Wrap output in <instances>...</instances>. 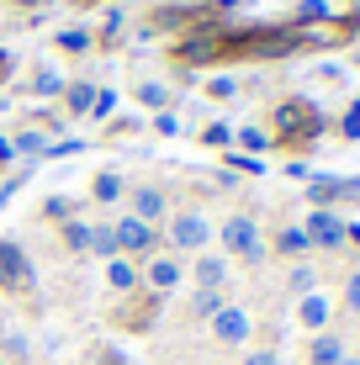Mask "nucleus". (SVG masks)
I'll return each instance as SVG.
<instances>
[{
  "instance_id": "obj_2",
  "label": "nucleus",
  "mask_w": 360,
  "mask_h": 365,
  "mask_svg": "<svg viewBox=\"0 0 360 365\" xmlns=\"http://www.w3.org/2000/svg\"><path fill=\"white\" fill-rule=\"evenodd\" d=\"M0 286H11V292L32 286V259L21 255V244H11V238H0Z\"/></svg>"
},
{
  "instance_id": "obj_8",
  "label": "nucleus",
  "mask_w": 360,
  "mask_h": 365,
  "mask_svg": "<svg viewBox=\"0 0 360 365\" xmlns=\"http://www.w3.org/2000/svg\"><path fill=\"white\" fill-rule=\"evenodd\" d=\"M133 217H138V222H159V217H165V196H159L154 185H143V191L133 196Z\"/></svg>"
},
{
  "instance_id": "obj_3",
  "label": "nucleus",
  "mask_w": 360,
  "mask_h": 365,
  "mask_svg": "<svg viewBox=\"0 0 360 365\" xmlns=\"http://www.w3.org/2000/svg\"><path fill=\"white\" fill-rule=\"evenodd\" d=\"M222 244H228L233 255H244V259H259V233H254L250 217H228L222 222Z\"/></svg>"
},
{
  "instance_id": "obj_25",
  "label": "nucleus",
  "mask_w": 360,
  "mask_h": 365,
  "mask_svg": "<svg viewBox=\"0 0 360 365\" xmlns=\"http://www.w3.org/2000/svg\"><path fill=\"white\" fill-rule=\"evenodd\" d=\"M239 143H244V148H270V138L259 133V128H244V133H239Z\"/></svg>"
},
{
  "instance_id": "obj_24",
  "label": "nucleus",
  "mask_w": 360,
  "mask_h": 365,
  "mask_svg": "<svg viewBox=\"0 0 360 365\" xmlns=\"http://www.w3.org/2000/svg\"><path fill=\"white\" fill-rule=\"evenodd\" d=\"M292 292H302V297L313 292V270H307V265H297V270H292Z\"/></svg>"
},
{
  "instance_id": "obj_21",
  "label": "nucleus",
  "mask_w": 360,
  "mask_h": 365,
  "mask_svg": "<svg viewBox=\"0 0 360 365\" xmlns=\"http://www.w3.org/2000/svg\"><path fill=\"white\" fill-rule=\"evenodd\" d=\"M11 148H21V154H43L48 143H43V133H21L16 143H11Z\"/></svg>"
},
{
  "instance_id": "obj_30",
  "label": "nucleus",
  "mask_w": 360,
  "mask_h": 365,
  "mask_svg": "<svg viewBox=\"0 0 360 365\" xmlns=\"http://www.w3.org/2000/svg\"><path fill=\"white\" fill-rule=\"evenodd\" d=\"M58 91V74H37V96H53Z\"/></svg>"
},
{
  "instance_id": "obj_14",
  "label": "nucleus",
  "mask_w": 360,
  "mask_h": 365,
  "mask_svg": "<svg viewBox=\"0 0 360 365\" xmlns=\"http://www.w3.org/2000/svg\"><path fill=\"white\" fill-rule=\"evenodd\" d=\"M344 191H350V180H334V175H324V180H313V201L324 207V201H339Z\"/></svg>"
},
{
  "instance_id": "obj_35",
  "label": "nucleus",
  "mask_w": 360,
  "mask_h": 365,
  "mask_svg": "<svg viewBox=\"0 0 360 365\" xmlns=\"http://www.w3.org/2000/svg\"><path fill=\"white\" fill-rule=\"evenodd\" d=\"M339 365H360V360H339Z\"/></svg>"
},
{
  "instance_id": "obj_22",
  "label": "nucleus",
  "mask_w": 360,
  "mask_h": 365,
  "mask_svg": "<svg viewBox=\"0 0 360 365\" xmlns=\"http://www.w3.org/2000/svg\"><path fill=\"white\" fill-rule=\"evenodd\" d=\"M58 48H69V53H80V48H91V37H85V32H58Z\"/></svg>"
},
{
  "instance_id": "obj_20",
  "label": "nucleus",
  "mask_w": 360,
  "mask_h": 365,
  "mask_svg": "<svg viewBox=\"0 0 360 365\" xmlns=\"http://www.w3.org/2000/svg\"><path fill=\"white\" fill-rule=\"evenodd\" d=\"M281 249H287V255H302V249H307V233H302V228H287V233H281Z\"/></svg>"
},
{
  "instance_id": "obj_33",
  "label": "nucleus",
  "mask_w": 360,
  "mask_h": 365,
  "mask_svg": "<svg viewBox=\"0 0 360 365\" xmlns=\"http://www.w3.org/2000/svg\"><path fill=\"white\" fill-rule=\"evenodd\" d=\"M344 238H355V244H360V222H355V228H344Z\"/></svg>"
},
{
  "instance_id": "obj_27",
  "label": "nucleus",
  "mask_w": 360,
  "mask_h": 365,
  "mask_svg": "<svg viewBox=\"0 0 360 365\" xmlns=\"http://www.w3.org/2000/svg\"><path fill=\"white\" fill-rule=\"evenodd\" d=\"M344 307L360 312V275H350V286H344Z\"/></svg>"
},
{
  "instance_id": "obj_29",
  "label": "nucleus",
  "mask_w": 360,
  "mask_h": 365,
  "mask_svg": "<svg viewBox=\"0 0 360 365\" xmlns=\"http://www.w3.org/2000/svg\"><path fill=\"white\" fill-rule=\"evenodd\" d=\"M344 138H360V101L350 106V117H344Z\"/></svg>"
},
{
  "instance_id": "obj_1",
  "label": "nucleus",
  "mask_w": 360,
  "mask_h": 365,
  "mask_svg": "<svg viewBox=\"0 0 360 365\" xmlns=\"http://www.w3.org/2000/svg\"><path fill=\"white\" fill-rule=\"evenodd\" d=\"M318 128H324V117L313 101H281L276 106V133L287 143H307V138H318Z\"/></svg>"
},
{
  "instance_id": "obj_36",
  "label": "nucleus",
  "mask_w": 360,
  "mask_h": 365,
  "mask_svg": "<svg viewBox=\"0 0 360 365\" xmlns=\"http://www.w3.org/2000/svg\"><path fill=\"white\" fill-rule=\"evenodd\" d=\"M0 365H6V360H0Z\"/></svg>"
},
{
  "instance_id": "obj_26",
  "label": "nucleus",
  "mask_w": 360,
  "mask_h": 365,
  "mask_svg": "<svg viewBox=\"0 0 360 365\" xmlns=\"http://www.w3.org/2000/svg\"><path fill=\"white\" fill-rule=\"evenodd\" d=\"M111 111H117V91H101L96 96V117H111Z\"/></svg>"
},
{
  "instance_id": "obj_31",
  "label": "nucleus",
  "mask_w": 360,
  "mask_h": 365,
  "mask_svg": "<svg viewBox=\"0 0 360 365\" xmlns=\"http://www.w3.org/2000/svg\"><path fill=\"white\" fill-rule=\"evenodd\" d=\"M250 365H281V360H276V355H270V349H259V355H254Z\"/></svg>"
},
{
  "instance_id": "obj_13",
  "label": "nucleus",
  "mask_w": 360,
  "mask_h": 365,
  "mask_svg": "<svg viewBox=\"0 0 360 365\" xmlns=\"http://www.w3.org/2000/svg\"><path fill=\"white\" fill-rule=\"evenodd\" d=\"M106 281H111V292H133V286H138V275H133L128 259H111V265H106Z\"/></svg>"
},
{
  "instance_id": "obj_4",
  "label": "nucleus",
  "mask_w": 360,
  "mask_h": 365,
  "mask_svg": "<svg viewBox=\"0 0 360 365\" xmlns=\"http://www.w3.org/2000/svg\"><path fill=\"white\" fill-rule=\"evenodd\" d=\"M212 334L222 344H244V339H250V312L244 307H217L212 312Z\"/></svg>"
},
{
  "instance_id": "obj_28",
  "label": "nucleus",
  "mask_w": 360,
  "mask_h": 365,
  "mask_svg": "<svg viewBox=\"0 0 360 365\" xmlns=\"http://www.w3.org/2000/svg\"><path fill=\"white\" fill-rule=\"evenodd\" d=\"M318 16H329L324 0H302V21H318Z\"/></svg>"
},
{
  "instance_id": "obj_7",
  "label": "nucleus",
  "mask_w": 360,
  "mask_h": 365,
  "mask_svg": "<svg viewBox=\"0 0 360 365\" xmlns=\"http://www.w3.org/2000/svg\"><path fill=\"white\" fill-rule=\"evenodd\" d=\"M111 233H117V249H133V255L154 249V228H148V222H138V217H122Z\"/></svg>"
},
{
  "instance_id": "obj_32",
  "label": "nucleus",
  "mask_w": 360,
  "mask_h": 365,
  "mask_svg": "<svg viewBox=\"0 0 360 365\" xmlns=\"http://www.w3.org/2000/svg\"><path fill=\"white\" fill-rule=\"evenodd\" d=\"M11 154H16V148H11V143H6V138H0V165H6V159H11Z\"/></svg>"
},
{
  "instance_id": "obj_23",
  "label": "nucleus",
  "mask_w": 360,
  "mask_h": 365,
  "mask_svg": "<svg viewBox=\"0 0 360 365\" xmlns=\"http://www.w3.org/2000/svg\"><path fill=\"white\" fill-rule=\"evenodd\" d=\"M138 101L143 106H165V85H138Z\"/></svg>"
},
{
  "instance_id": "obj_9",
  "label": "nucleus",
  "mask_w": 360,
  "mask_h": 365,
  "mask_svg": "<svg viewBox=\"0 0 360 365\" xmlns=\"http://www.w3.org/2000/svg\"><path fill=\"white\" fill-rule=\"evenodd\" d=\"M148 286H154V297L170 292V286H180V265L175 259H154V265H148Z\"/></svg>"
},
{
  "instance_id": "obj_12",
  "label": "nucleus",
  "mask_w": 360,
  "mask_h": 365,
  "mask_svg": "<svg viewBox=\"0 0 360 365\" xmlns=\"http://www.w3.org/2000/svg\"><path fill=\"white\" fill-rule=\"evenodd\" d=\"M222 275H228V265H222V259H196V281H202V292H217Z\"/></svg>"
},
{
  "instance_id": "obj_10",
  "label": "nucleus",
  "mask_w": 360,
  "mask_h": 365,
  "mask_svg": "<svg viewBox=\"0 0 360 365\" xmlns=\"http://www.w3.org/2000/svg\"><path fill=\"white\" fill-rule=\"evenodd\" d=\"M297 312H302V323H307V329H324V323H329V297L307 292V297H302V307H297Z\"/></svg>"
},
{
  "instance_id": "obj_19",
  "label": "nucleus",
  "mask_w": 360,
  "mask_h": 365,
  "mask_svg": "<svg viewBox=\"0 0 360 365\" xmlns=\"http://www.w3.org/2000/svg\"><path fill=\"white\" fill-rule=\"evenodd\" d=\"M69 106H74V111H91V106H96V91H91V85H74V91H69Z\"/></svg>"
},
{
  "instance_id": "obj_15",
  "label": "nucleus",
  "mask_w": 360,
  "mask_h": 365,
  "mask_svg": "<svg viewBox=\"0 0 360 365\" xmlns=\"http://www.w3.org/2000/svg\"><path fill=\"white\" fill-rule=\"evenodd\" d=\"M91 249L106 255V259H117V233H111V228H91Z\"/></svg>"
},
{
  "instance_id": "obj_11",
  "label": "nucleus",
  "mask_w": 360,
  "mask_h": 365,
  "mask_svg": "<svg viewBox=\"0 0 360 365\" xmlns=\"http://www.w3.org/2000/svg\"><path fill=\"white\" fill-rule=\"evenodd\" d=\"M339 360H344V344L334 334H318L313 339V365H339Z\"/></svg>"
},
{
  "instance_id": "obj_5",
  "label": "nucleus",
  "mask_w": 360,
  "mask_h": 365,
  "mask_svg": "<svg viewBox=\"0 0 360 365\" xmlns=\"http://www.w3.org/2000/svg\"><path fill=\"white\" fill-rule=\"evenodd\" d=\"M302 233H307V244H318V249H339L344 244V222L334 217V212H313Z\"/></svg>"
},
{
  "instance_id": "obj_17",
  "label": "nucleus",
  "mask_w": 360,
  "mask_h": 365,
  "mask_svg": "<svg viewBox=\"0 0 360 365\" xmlns=\"http://www.w3.org/2000/svg\"><path fill=\"white\" fill-rule=\"evenodd\" d=\"M217 307H222V302H217V292H196V302H191V312H196V318H212Z\"/></svg>"
},
{
  "instance_id": "obj_34",
  "label": "nucleus",
  "mask_w": 360,
  "mask_h": 365,
  "mask_svg": "<svg viewBox=\"0 0 360 365\" xmlns=\"http://www.w3.org/2000/svg\"><path fill=\"white\" fill-rule=\"evenodd\" d=\"M0 74H6V53H0Z\"/></svg>"
},
{
  "instance_id": "obj_16",
  "label": "nucleus",
  "mask_w": 360,
  "mask_h": 365,
  "mask_svg": "<svg viewBox=\"0 0 360 365\" xmlns=\"http://www.w3.org/2000/svg\"><path fill=\"white\" fill-rule=\"evenodd\" d=\"M122 196V180L117 175H96V201H117Z\"/></svg>"
},
{
  "instance_id": "obj_6",
  "label": "nucleus",
  "mask_w": 360,
  "mask_h": 365,
  "mask_svg": "<svg viewBox=\"0 0 360 365\" xmlns=\"http://www.w3.org/2000/svg\"><path fill=\"white\" fill-rule=\"evenodd\" d=\"M207 233H212V228H207L202 212H180V217L170 222V238H175L180 249H202V244H207Z\"/></svg>"
},
{
  "instance_id": "obj_18",
  "label": "nucleus",
  "mask_w": 360,
  "mask_h": 365,
  "mask_svg": "<svg viewBox=\"0 0 360 365\" xmlns=\"http://www.w3.org/2000/svg\"><path fill=\"white\" fill-rule=\"evenodd\" d=\"M64 238H69V249H91V222H69Z\"/></svg>"
}]
</instances>
